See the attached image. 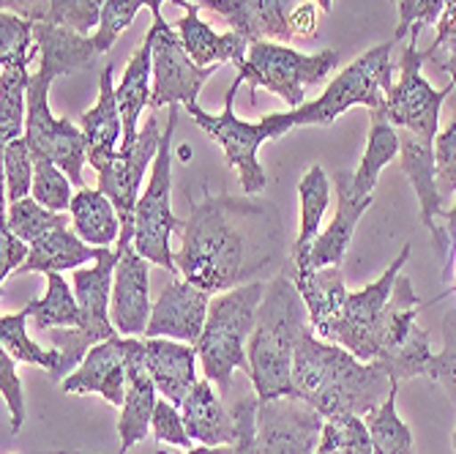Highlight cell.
<instances>
[{
    "label": "cell",
    "instance_id": "7a4b0ae2",
    "mask_svg": "<svg viewBox=\"0 0 456 454\" xmlns=\"http://www.w3.org/2000/svg\"><path fill=\"white\" fill-rule=\"evenodd\" d=\"M394 381L380 361H361L314 326L301 337L293 361V397L309 402L322 419H366L388 397Z\"/></svg>",
    "mask_w": 456,
    "mask_h": 454
},
{
    "label": "cell",
    "instance_id": "9f6ffc18",
    "mask_svg": "<svg viewBox=\"0 0 456 454\" xmlns=\"http://www.w3.org/2000/svg\"><path fill=\"white\" fill-rule=\"evenodd\" d=\"M317 454H342V451H339L334 443H330L328 438H322V441H320V449H317Z\"/></svg>",
    "mask_w": 456,
    "mask_h": 454
},
{
    "label": "cell",
    "instance_id": "484cf974",
    "mask_svg": "<svg viewBox=\"0 0 456 454\" xmlns=\"http://www.w3.org/2000/svg\"><path fill=\"white\" fill-rule=\"evenodd\" d=\"M183 12V17L175 22V30L183 41L186 53L191 55L194 63L200 66H222V63H240L248 53V41L230 30V33H216L208 22H202L200 6L189 4V0H175Z\"/></svg>",
    "mask_w": 456,
    "mask_h": 454
},
{
    "label": "cell",
    "instance_id": "836d02e7",
    "mask_svg": "<svg viewBox=\"0 0 456 454\" xmlns=\"http://www.w3.org/2000/svg\"><path fill=\"white\" fill-rule=\"evenodd\" d=\"M28 320H30L28 310L0 318V345L17 361L47 369L53 381H61V353L55 348H41L28 334Z\"/></svg>",
    "mask_w": 456,
    "mask_h": 454
},
{
    "label": "cell",
    "instance_id": "cb8c5ba5",
    "mask_svg": "<svg viewBox=\"0 0 456 454\" xmlns=\"http://www.w3.org/2000/svg\"><path fill=\"white\" fill-rule=\"evenodd\" d=\"M79 129L88 143V164L99 173L118 156L123 143V118L115 99L112 66H104L99 77V102L79 115Z\"/></svg>",
    "mask_w": 456,
    "mask_h": 454
},
{
    "label": "cell",
    "instance_id": "f6af8a7d",
    "mask_svg": "<svg viewBox=\"0 0 456 454\" xmlns=\"http://www.w3.org/2000/svg\"><path fill=\"white\" fill-rule=\"evenodd\" d=\"M151 430H153L156 441L170 443V446H178L181 451H186V449L194 446V441H191L189 433H186V425H183V417H181V408H178L175 402H170V400H164V397H159V402H156Z\"/></svg>",
    "mask_w": 456,
    "mask_h": 454
},
{
    "label": "cell",
    "instance_id": "ba28073f",
    "mask_svg": "<svg viewBox=\"0 0 456 454\" xmlns=\"http://www.w3.org/2000/svg\"><path fill=\"white\" fill-rule=\"evenodd\" d=\"M396 41H383V45L366 50L361 58H355L347 69H342L334 79L328 82L322 96L314 102H306L304 107L293 110L296 127H328L342 112L361 104L369 112H378L386 107V96L394 88V53Z\"/></svg>",
    "mask_w": 456,
    "mask_h": 454
},
{
    "label": "cell",
    "instance_id": "9c48e42d",
    "mask_svg": "<svg viewBox=\"0 0 456 454\" xmlns=\"http://www.w3.org/2000/svg\"><path fill=\"white\" fill-rule=\"evenodd\" d=\"M419 36H410V45L399 55V82H394L391 94L386 96L383 112L399 132H410L412 137L435 143L440 135V110L445 96L456 88L453 82L443 91L432 88L421 74V63L427 61L424 53L416 47Z\"/></svg>",
    "mask_w": 456,
    "mask_h": 454
},
{
    "label": "cell",
    "instance_id": "7dc6e473",
    "mask_svg": "<svg viewBox=\"0 0 456 454\" xmlns=\"http://www.w3.org/2000/svg\"><path fill=\"white\" fill-rule=\"evenodd\" d=\"M435 161H437V186L443 200L456 194V112L448 127L435 140Z\"/></svg>",
    "mask_w": 456,
    "mask_h": 454
},
{
    "label": "cell",
    "instance_id": "8fae6325",
    "mask_svg": "<svg viewBox=\"0 0 456 454\" xmlns=\"http://www.w3.org/2000/svg\"><path fill=\"white\" fill-rule=\"evenodd\" d=\"M33 22L6 14L0 20V140L25 137L28 120V63L33 61Z\"/></svg>",
    "mask_w": 456,
    "mask_h": 454
},
{
    "label": "cell",
    "instance_id": "7c38bea8",
    "mask_svg": "<svg viewBox=\"0 0 456 454\" xmlns=\"http://www.w3.org/2000/svg\"><path fill=\"white\" fill-rule=\"evenodd\" d=\"M407 258H410V244L402 246L399 258L375 282L361 287L358 293H350L342 312L334 320H328L322 328H317V334L328 343L342 345L361 361H375V353H371V332H375V326L394 293V285L404 271Z\"/></svg>",
    "mask_w": 456,
    "mask_h": 454
},
{
    "label": "cell",
    "instance_id": "5b68a950",
    "mask_svg": "<svg viewBox=\"0 0 456 454\" xmlns=\"http://www.w3.org/2000/svg\"><path fill=\"white\" fill-rule=\"evenodd\" d=\"M240 82H243L240 77L232 79V86H230V91L224 96V110L219 115L205 112L197 104L189 107L186 112L194 118V123L205 135L222 145L227 164L238 173V178L243 184V192L246 194H260L268 186V173L263 170L257 151H260L263 143L279 140L289 129H296V120H293V110L263 115L255 123L238 118L235 115V96H238Z\"/></svg>",
    "mask_w": 456,
    "mask_h": 454
},
{
    "label": "cell",
    "instance_id": "680465c9",
    "mask_svg": "<svg viewBox=\"0 0 456 454\" xmlns=\"http://www.w3.org/2000/svg\"><path fill=\"white\" fill-rule=\"evenodd\" d=\"M453 291H456V285H453V287H451V291H445V293H440V296H437V299H435V301H440V299H445V296H448V293H453Z\"/></svg>",
    "mask_w": 456,
    "mask_h": 454
},
{
    "label": "cell",
    "instance_id": "603a6c76",
    "mask_svg": "<svg viewBox=\"0 0 456 454\" xmlns=\"http://www.w3.org/2000/svg\"><path fill=\"white\" fill-rule=\"evenodd\" d=\"M142 340H145V364L159 394L181 408L189 392L194 389V384L200 381L197 345L167 340V337H153V340L142 337Z\"/></svg>",
    "mask_w": 456,
    "mask_h": 454
},
{
    "label": "cell",
    "instance_id": "7402d4cb",
    "mask_svg": "<svg viewBox=\"0 0 456 454\" xmlns=\"http://www.w3.org/2000/svg\"><path fill=\"white\" fill-rule=\"evenodd\" d=\"M126 378H129L126 402L120 405V419H118V435H120L118 454H126L132 446L145 441L159 402V389L145 364V340L140 337H126Z\"/></svg>",
    "mask_w": 456,
    "mask_h": 454
},
{
    "label": "cell",
    "instance_id": "30bf717a",
    "mask_svg": "<svg viewBox=\"0 0 456 454\" xmlns=\"http://www.w3.org/2000/svg\"><path fill=\"white\" fill-rule=\"evenodd\" d=\"M53 77L36 71L28 86V120L25 137L36 156H47L71 178L77 189H82V164L88 161V143L79 127L69 118H55L50 110V88Z\"/></svg>",
    "mask_w": 456,
    "mask_h": 454
},
{
    "label": "cell",
    "instance_id": "f907efd6",
    "mask_svg": "<svg viewBox=\"0 0 456 454\" xmlns=\"http://www.w3.org/2000/svg\"><path fill=\"white\" fill-rule=\"evenodd\" d=\"M53 0H0V9L25 17L30 22H47L50 20Z\"/></svg>",
    "mask_w": 456,
    "mask_h": 454
},
{
    "label": "cell",
    "instance_id": "6f0895ef",
    "mask_svg": "<svg viewBox=\"0 0 456 454\" xmlns=\"http://www.w3.org/2000/svg\"><path fill=\"white\" fill-rule=\"evenodd\" d=\"M317 6H320V12H330L334 9V0H317Z\"/></svg>",
    "mask_w": 456,
    "mask_h": 454
},
{
    "label": "cell",
    "instance_id": "bcb514c9",
    "mask_svg": "<svg viewBox=\"0 0 456 454\" xmlns=\"http://www.w3.org/2000/svg\"><path fill=\"white\" fill-rule=\"evenodd\" d=\"M432 376L456 402V310L443 318V351L435 356Z\"/></svg>",
    "mask_w": 456,
    "mask_h": 454
},
{
    "label": "cell",
    "instance_id": "c3c4849f",
    "mask_svg": "<svg viewBox=\"0 0 456 454\" xmlns=\"http://www.w3.org/2000/svg\"><path fill=\"white\" fill-rule=\"evenodd\" d=\"M30 255V244H25L6 222L4 230H0V279H9L12 274H17L22 268V263Z\"/></svg>",
    "mask_w": 456,
    "mask_h": 454
},
{
    "label": "cell",
    "instance_id": "4dcf8cb0",
    "mask_svg": "<svg viewBox=\"0 0 456 454\" xmlns=\"http://www.w3.org/2000/svg\"><path fill=\"white\" fill-rule=\"evenodd\" d=\"M69 217H71V230L91 246H112L120 238V227H123L120 217L112 200L99 186L77 189Z\"/></svg>",
    "mask_w": 456,
    "mask_h": 454
},
{
    "label": "cell",
    "instance_id": "f35d334b",
    "mask_svg": "<svg viewBox=\"0 0 456 454\" xmlns=\"http://www.w3.org/2000/svg\"><path fill=\"white\" fill-rule=\"evenodd\" d=\"M33 173H36V153L28 137L6 143L4 145V178H6L9 202L28 197V192L33 189Z\"/></svg>",
    "mask_w": 456,
    "mask_h": 454
},
{
    "label": "cell",
    "instance_id": "277c9868",
    "mask_svg": "<svg viewBox=\"0 0 456 454\" xmlns=\"http://www.w3.org/2000/svg\"><path fill=\"white\" fill-rule=\"evenodd\" d=\"M265 296V282H246L211 299L205 328L197 340L202 376L214 381L222 397L230 394L235 369L248 376V340H252L257 310Z\"/></svg>",
    "mask_w": 456,
    "mask_h": 454
},
{
    "label": "cell",
    "instance_id": "5bb4252c",
    "mask_svg": "<svg viewBox=\"0 0 456 454\" xmlns=\"http://www.w3.org/2000/svg\"><path fill=\"white\" fill-rule=\"evenodd\" d=\"M118 266L112 279V323L123 337H145L151 323V260L142 258L134 246V225H123L118 238Z\"/></svg>",
    "mask_w": 456,
    "mask_h": 454
},
{
    "label": "cell",
    "instance_id": "9a60e30c",
    "mask_svg": "<svg viewBox=\"0 0 456 454\" xmlns=\"http://www.w3.org/2000/svg\"><path fill=\"white\" fill-rule=\"evenodd\" d=\"M325 419L298 397L260 400L257 454H317Z\"/></svg>",
    "mask_w": 456,
    "mask_h": 454
},
{
    "label": "cell",
    "instance_id": "db71d44e",
    "mask_svg": "<svg viewBox=\"0 0 456 454\" xmlns=\"http://www.w3.org/2000/svg\"><path fill=\"white\" fill-rule=\"evenodd\" d=\"M159 454H167V451H159ZM178 454H235V446H191L186 451H178Z\"/></svg>",
    "mask_w": 456,
    "mask_h": 454
},
{
    "label": "cell",
    "instance_id": "f5cc1de1",
    "mask_svg": "<svg viewBox=\"0 0 456 454\" xmlns=\"http://www.w3.org/2000/svg\"><path fill=\"white\" fill-rule=\"evenodd\" d=\"M440 222H445V233L451 238V263H453V258H456V200H453V205H448V209L443 211Z\"/></svg>",
    "mask_w": 456,
    "mask_h": 454
},
{
    "label": "cell",
    "instance_id": "d6a6232c",
    "mask_svg": "<svg viewBox=\"0 0 456 454\" xmlns=\"http://www.w3.org/2000/svg\"><path fill=\"white\" fill-rule=\"evenodd\" d=\"M33 326L38 332H53V328H74L82 320L79 301L74 296V285L63 279V274H47V291L25 304Z\"/></svg>",
    "mask_w": 456,
    "mask_h": 454
},
{
    "label": "cell",
    "instance_id": "74e56055",
    "mask_svg": "<svg viewBox=\"0 0 456 454\" xmlns=\"http://www.w3.org/2000/svg\"><path fill=\"white\" fill-rule=\"evenodd\" d=\"M71 178L58 168L55 161H50L47 156H36V173H33V189L30 194L45 205L50 211L66 214L71 209Z\"/></svg>",
    "mask_w": 456,
    "mask_h": 454
},
{
    "label": "cell",
    "instance_id": "2e32d148",
    "mask_svg": "<svg viewBox=\"0 0 456 454\" xmlns=\"http://www.w3.org/2000/svg\"><path fill=\"white\" fill-rule=\"evenodd\" d=\"M399 132V129H396ZM399 164L404 178L412 184V192L419 197V217L421 225L429 230L435 252L440 260L443 274L451 268V238L445 227H440V217L445 211V200L437 186V161H435V143L412 137L410 132H399Z\"/></svg>",
    "mask_w": 456,
    "mask_h": 454
},
{
    "label": "cell",
    "instance_id": "3957f363",
    "mask_svg": "<svg viewBox=\"0 0 456 454\" xmlns=\"http://www.w3.org/2000/svg\"><path fill=\"white\" fill-rule=\"evenodd\" d=\"M312 328L304 296L287 271L265 285L257 323L248 340V381L265 400L293 397V361L301 337Z\"/></svg>",
    "mask_w": 456,
    "mask_h": 454
},
{
    "label": "cell",
    "instance_id": "ab89813d",
    "mask_svg": "<svg viewBox=\"0 0 456 454\" xmlns=\"http://www.w3.org/2000/svg\"><path fill=\"white\" fill-rule=\"evenodd\" d=\"M161 4H164V0H107L104 14H102V25L94 33L96 50L104 55L115 45V38L134 22L140 9L153 12V9H161Z\"/></svg>",
    "mask_w": 456,
    "mask_h": 454
},
{
    "label": "cell",
    "instance_id": "e575fe53",
    "mask_svg": "<svg viewBox=\"0 0 456 454\" xmlns=\"http://www.w3.org/2000/svg\"><path fill=\"white\" fill-rule=\"evenodd\" d=\"M298 197H301V227H298L293 246H289V258L301 255L322 233L320 225L330 202V181L322 170V164H312V170H306V176L298 184Z\"/></svg>",
    "mask_w": 456,
    "mask_h": 454
},
{
    "label": "cell",
    "instance_id": "e0dca14e",
    "mask_svg": "<svg viewBox=\"0 0 456 454\" xmlns=\"http://www.w3.org/2000/svg\"><path fill=\"white\" fill-rule=\"evenodd\" d=\"M334 189H337V214H334V219L328 222V227L306 246L301 255L289 258V263H293L298 271L342 266L361 217L366 214L369 205L375 202V194H358L355 192L350 170L334 173Z\"/></svg>",
    "mask_w": 456,
    "mask_h": 454
},
{
    "label": "cell",
    "instance_id": "8992f818",
    "mask_svg": "<svg viewBox=\"0 0 456 454\" xmlns=\"http://www.w3.org/2000/svg\"><path fill=\"white\" fill-rule=\"evenodd\" d=\"M339 66L337 50L298 53L281 41H255L248 45L246 58L238 63V77L248 82V96L255 99L260 88L276 94L289 110L306 104V91Z\"/></svg>",
    "mask_w": 456,
    "mask_h": 454
},
{
    "label": "cell",
    "instance_id": "52a82bcc",
    "mask_svg": "<svg viewBox=\"0 0 456 454\" xmlns=\"http://www.w3.org/2000/svg\"><path fill=\"white\" fill-rule=\"evenodd\" d=\"M178 112L181 104H173L167 115V127L161 132L151 178L137 200V211H134L137 252L170 274H181L175 263V250L170 246V235L183 230V219H178L173 211V137L178 127Z\"/></svg>",
    "mask_w": 456,
    "mask_h": 454
},
{
    "label": "cell",
    "instance_id": "44dd1931",
    "mask_svg": "<svg viewBox=\"0 0 456 454\" xmlns=\"http://www.w3.org/2000/svg\"><path fill=\"white\" fill-rule=\"evenodd\" d=\"M126 337H110L88 351L82 364L61 381L66 394H99L110 405L126 402Z\"/></svg>",
    "mask_w": 456,
    "mask_h": 454
},
{
    "label": "cell",
    "instance_id": "b9f144b4",
    "mask_svg": "<svg viewBox=\"0 0 456 454\" xmlns=\"http://www.w3.org/2000/svg\"><path fill=\"white\" fill-rule=\"evenodd\" d=\"M322 438H328L342 454H375L369 427H366V422L361 417L325 419Z\"/></svg>",
    "mask_w": 456,
    "mask_h": 454
},
{
    "label": "cell",
    "instance_id": "91938a15",
    "mask_svg": "<svg viewBox=\"0 0 456 454\" xmlns=\"http://www.w3.org/2000/svg\"><path fill=\"white\" fill-rule=\"evenodd\" d=\"M453 454H456V427H453Z\"/></svg>",
    "mask_w": 456,
    "mask_h": 454
},
{
    "label": "cell",
    "instance_id": "816d5d0a",
    "mask_svg": "<svg viewBox=\"0 0 456 454\" xmlns=\"http://www.w3.org/2000/svg\"><path fill=\"white\" fill-rule=\"evenodd\" d=\"M317 12L320 6L314 4H301L296 12H293V20H289V30L298 38H312L314 30H317Z\"/></svg>",
    "mask_w": 456,
    "mask_h": 454
},
{
    "label": "cell",
    "instance_id": "ee69618b",
    "mask_svg": "<svg viewBox=\"0 0 456 454\" xmlns=\"http://www.w3.org/2000/svg\"><path fill=\"white\" fill-rule=\"evenodd\" d=\"M399 4V22L394 30V41H402L410 33H421V28H429L440 22L445 0H396Z\"/></svg>",
    "mask_w": 456,
    "mask_h": 454
},
{
    "label": "cell",
    "instance_id": "ac0fdd59",
    "mask_svg": "<svg viewBox=\"0 0 456 454\" xmlns=\"http://www.w3.org/2000/svg\"><path fill=\"white\" fill-rule=\"evenodd\" d=\"M161 132H159V115L148 118L145 127L132 148L118 151V156L99 170V189L112 200L120 225H134L137 211V194L148 168H153V159L159 153Z\"/></svg>",
    "mask_w": 456,
    "mask_h": 454
},
{
    "label": "cell",
    "instance_id": "83f0119b",
    "mask_svg": "<svg viewBox=\"0 0 456 454\" xmlns=\"http://www.w3.org/2000/svg\"><path fill=\"white\" fill-rule=\"evenodd\" d=\"M36 47H38V71L50 74L53 79L79 71V69H94L99 61V50L91 36L74 33L69 28H58L50 22H36L33 28Z\"/></svg>",
    "mask_w": 456,
    "mask_h": 454
},
{
    "label": "cell",
    "instance_id": "6da1fadb",
    "mask_svg": "<svg viewBox=\"0 0 456 454\" xmlns=\"http://www.w3.org/2000/svg\"><path fill=\"white\" fill-rule=\"evenodd\" d=\"M175 263L183 279L208 293H227L279 263L284 252L281 214L252 194H208L191 202Z\"/></svg>",
    "mask_w": 456,
    "mask_h": 454
},
{
    "label": "cell",
    "instance_id": "1f68e13d",
    "mask_svg": "<svg viewBox=\"0 0 456 454\" xmlns=\"http://www.w3.org/2000/svg\"><path fill=\"white\" fill-rule=\"evenodd\" d=\"M399 132L383 112H371L369 137L361 156L358 170L353 173V186L358 194H375V186L380 181V173L399 156Z\"/></svg>",
    "mask_w": 456,
    "mask_h": 454
},
{
    "label": "cell",
    "instance_id": "d4e9b609",
    "mask_svg": "<svg viewBox=\"0 0 456 454\" xmlns=\"http://www.w3.org/2000/svg\"><path fill=\"white\" fill-rule=\"evenodd\" d=\"M181 417L186 425V433L194 443L202 446H235L238 430L232 410L224 408L222 392L214 386V381L200 378L189 397L181 405Z\"/></svg>",
    "mask_w": 456,
    "mask_h": 454
},
{
    "label": "cell",
    "instance_id": "d6986e66",
    "mask_svg": "<svg viewBox=\"0 0 456 454\" xmlns=\"http://www.w3.org/2000/svg\"><path fill=\"white\" fill-rule=\"evenodd\" d=\"M208 307H211L208 291L191 285L189 279H173L164 285V291L153 301L145 337L148 340L167 337V340L197 345L205 328V318H208Z\"/></svg>",
    "mask_w": 456,
    "mask_h": 454
},
{
    "label": "cell",
    "instance_id": "ffe728a7",
    "mask_svg": "<svg viewBox=\"0 0 456 454\" xmlns=\"http://www.w3.org/2000/svg\"><path fill=\"white\" fill-rule=\"evenodd\" d=\"M189 4L211 9L219 14L235 33H240L248 45L255 41H289V20L293 12L306 0H189Z\"/></svg>",
    "mask_w": 456,
    "mask_h": 454
},
{
    "label": "cell",
    "instance_id": "f1b7e54d",
    "mask_svg": "<svg viewBox=\"0 0 456 454\" xmlns=\"http://www.w3.org/2000/svg\"><path fill=\"white\" fill-rule=\"evenodd\" d=\"M99 246L82 241L69 225L50 230L30 244V255L22 263V274H63L77 271L88 263H96Z\"/></svg>",
    "mask_w": 456,
    "mask_h": 454
},
{
    "label": "cell",
    "instance_id": "681fc988",
    "mask_svg": "<svg viewBox=\"0 0 456 454\" xmlns=\"http://www.w3.org/2000/svg\"><path fill=\"white\" fill-rule=\"evenodd\" d=\"M440 50H443L445 55H453V53H456V0H445L443 17H440V22H437V36H435L432 47H429L424 55L432 61Z\"/></svg>",
    "mask_w": 456,
    "mask_h": 454
},
{
    "label": "cell",
    "instance_id": "d590c367",
    "mask_svg": "<svg viewBox=\"0 0 456 454\" xmlns=\"http://www.w3.org/2000/svg\"><path fill=\"white\" fill-rule=\"evenodd\" d=\"M396 394H399V384H394L388 397L383 400V405L375 408L363 419L366 427H369L375 454H412V430L399 417Z\"/></svg>",
    "mask_w": 456,
    "mask_h": 454
},
{
    "label": "cell",
    "instance_id": "8d00e7d4",
    "mask_svg": "<svg viewBox=\"0 0 456 454\" xmlns=\"http://www.w3.org/2000/svg\"><path fill=\"white\" fill-rule=\"evenodd\" d=\"M4 222L25 244H33L41 235H47L50 230H55V227L71 225V217L45 209V205H41L36 197H22L17 202H9V211H4Z\"/></svg>",
    "mask_w": 456,
    "mask_h": 454
},
{
    "label": "cell",
    "instance_id": "f546056e",
    "mask_svg": "<svg viewBox=\"0 0 456 454\" xmlns=\"http://www.w3.org/2000/svg\"><path fill=\"white\" fill-rule=\"evenodd\" d=\"M284 271L293 277L296 287L304 296V304L309 310V320L317 328H322L328 320H334L345 301H347V287L339 266H325V268H312V271H298L293 263H287Z\"/></svg>",
    "mask_w": 456,
    "mask_h": 454
},
{
    "label": "cell",
    "instance_id": "4fadbf2b",
    "mask_svg": "<svg viewBox=\"0 0 456 454\" xmlns=\"http://www.w3.org/2000/svg\"><path fill=\"white\" fill-rule=\"evenodd\" d=\"M153 99L151 107H194L202 86L219 66H200L186 53L178 30L161 17V9H153Z\"/></svg>",
    "mask_w": 456,
    "mask_h": 454
},
{
    "label": "cell",
    "instance_id": "60d3db41",
    "mask_svg": "<svg viewBox=\"0 0 456 454\" xmlns=\"http://www.w3.org/2000/svg\"><path fill=\"white\" fill-rule=\"evenodd\" d=\"M104 6L107 0H53L47 22L88 36L91 30H99Z\"/></svg>",
    "mask_w": 456,
    "mask_h": 454
},
{
    "label": "cell",
    "instance_id": "7bdbcfd3",
    "mask_svg": "<svg viewBox=\"0 0 456 454\" xmlns=\"http://www.w3.org/2000/svg\"><path fill=\"white\" fill-rule=\"evenodd\" d=\"M0 394L6 400V408L12 414V435H17L28 419V402H25V389L17 373V359L0 351Z\"/></svg>",
    "mask_w": 456,
    "mask_h": 454
},
{
    "label": "cell",
    "instance_id": "4316f807",
    "mask_svg": "<svg viewBox=\"0 0 456 454\" xmlns=\"http://www.w3.org/2000/svg\"><path fill=\"white\" fill-rule=\"evenodd\" d=\"M115 99H118L120 118H123V143H120V151H123L137 143L140 137L137 120L153 99V25L145 33L142 47L132 55L126 71H123L115 88Z\"/></svg>",
    "mask_w": 456,
    "mask_h": 454
},
{
    "label": "cell",
    "instance_id": "11a10c76",
    "mask_svg": "<svg viewBox=\"0 0 456 454\" xmlns=\"http://www.w3.org/2000/svg\"><path fill=\"white\" fill-rule=\"evenodd\" d=\"M435 66H440L445 74H451V82L456 86V53L453 55H443V58H435Z\"/></svg>",
    "mask_w": 456,
    "mask_h": 454
}]
</instances>
